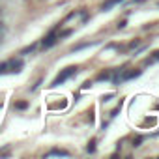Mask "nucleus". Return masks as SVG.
Here are the masks:
<instances>
[{
    "mask_svg": "<svg viewBox=\"0 0 159 159\" xmlns=\"http://www.w3.org/2000/svg\"><path fill=\"white\" fill-rule=\"evenodd\" d=\"M152 60H153V62H155V60H159V51H155V52H153V56H152Z\"/></svg>",
    "mask_w": 159,
    "mask_h": 159,
    "instance_id": "obj_14",
    "label": "nucleus"
},
{
    "mask_svg": "<svg viewBox=\"0 0 159 159\" xmlns=\"http://www.w3.org/2000/svg\"><path fill=\"white\" fill-rule=\"evenodd\" d=\"M142 73V69H131V71H125V73H122L120 77H118V81L120 83H124V81H129V79H135V77H139Z\"/></svg>",
    "mask_w": 159,
    "mask_h": 159,
    "instance_id": "obj_2",
    "label": "nucleus"
},
{
    "mask_svg": "<svg viewBox=\"0 0 159 159\" xmlns=\"http://www.w3.org/2000/svg\"><path fill=\"white\" fill-rule=\"evenodd\" d=\"M26 107H28L26 101H17V103H15V109H26Z\"/></svg>",
    "mask_w": 159,
    "mask_h": 159,
    "instance_id": "obj_9",
    "label": "nucleus"
},
{
    "mask_svg": "<svg viewBox=\"0 0 159 159\" xmlns=\"http://www.w3.org/2000/svg\"><path fill=\"white\" fill-rule=\"evenodd\" d=\"M118 2H124V0H107V2L101 6V10H103V11H109V10H111L112 6H116Z\"/></svg>",
    "mask_w": 159,
    "mask_h": 159,
    "instance_id": "obj_6",
    "label": "nucleus"
},
{
    "mask_svg": "<svg viewBox=\"0 0 159 159\" xmlns=\"http://www.w3.org/2000/svg\"><path fill=\"white\" fill-rule=\"evenodd\" d=\"M75 73H77V67H75V66H69V67L62 69V71L56 75V79L52 81V84H51V86H60L64 81H67V79H69V77H73Z\"/></svg>",
    "mask_w": 159,
    "mask_h": 159,
    "instance_id": "obj_1",
    "label": "nucleus"
},
{
    "mask_svg": "<svg viewBox=\"0 0 159 159\" xmlns=\"http://www.w3.org/2000/svg\"><path fill=\"white\" fill-rule=\"evenodd\" d=\"M8 69H10L11 73H19V71L23 69V60H10V62H8Z\"/></svg>",
    "mask_w": 159,
    "mask_h": 159,
    "instance_id": "obj_3",
    "label": "nucleus"
},
{
    "mask_svg": "<svg viewBox=\"0 0 159 159\" xmlns=\"http://www.w3.org/2000/svg\"><path fill=\"white\" fill-rule=\"evenodd\" d=\"M144 140V137H137L135 140H133V148H137V146H140V142Z\"/></svg>",
    "mask_w": 159,
    "mask_h": 159,
    "instance_id": "obj_10",
    "label": "nucleus"
},
{
    "mask_svg": "<svg viewBox=\"0 0 159 159\" xmlns=\"http://www.w3.org/2000/svg\"><path fill=\"white\" fill-rule=\"evenodd\" d=\"M139 45H140V41H139V39H135V41H131V43H129V49H135V47H139Z\"/></svg>",
    "mask_w": 159,
    "mask_h": 159,
    "instance_id": "obj_13",
    "label": "nucleus"
},
{
    "mask_svg": "<svg viewBox=\"0 0 159 159\" xmlns=\"http://www.w3.org/2000/svg\"><path fill=\"white\" fill-rule=\"evenodd\" d=\"M107 79H111V71H101L98 75V81H107Z\"/></svg>",
    "mask_w": 159,
    "mask_h": 159,
    "instance_id": "obj_7",
    "label": "nucleus"
},
{
    "mask_svg": "<svg viewBox=\"0 0 159 159\" xmlns=\"http://www.w3.org/2000/svg\"><path fill=\"white\" fill-rule=\"evenodd\" d=\"M94 144H96V140H92V142L88 144V148H86V150H88L90 153H92V152H96V146H94Z\"/></svg>",
    "mask_w": 159,
    "mask_h": 159,
    "instance_id": "obj_11",
    "label": "nucleus"
},
{
    "mask_svg": "<svg viewBox=\"0 0 159 159\" xmlns=\"http://www.w3.org/2000/svg\"><path fill=\"white\" fill-rule=\"evenodd\" d=\"M36 47H38V45H36V43H32V45H28L26 49H23V51H21V54H26V52H30V51H34Z\"/></svg>",
    "mask_w": 159,
    "mask_h": 159,
    "instance_id": "obj_8",
    "label": "nucleus"
},
{
    "mask_svg": "<svg viewBox=\"0 0 159 159\" xmlns=\"http://www.w3.org/2000/svg\"><path fill=\"white\" fill-rule=\"evenodd\" d=\"M51 155H60V157H67L69 155V152L67 150H58V148H54V150H51L45 157H51Z\"/></svg>",
    "mask_w": 159,
    "mask_h": 159,
    "instance_id": "obj_5",
    "label": "nucleus"
},
{
    "mask_svg": "<svg viewBox=\"0 0 159 159\" xmlns=\"http://www.w3.org/2000/svg\"><path fill=\"white\" fill-rule=\"evenodd\" d=\"M71 34V30H64V32H60V36H56V38H67Z\"/></svg>",
    "mask_w": 159,
    "mask_h": 159,
    "instance_id": "obj_12",
    "label": "nucleus"
},
{
    "mask_svg": "<svg viewBox=\"0 0 159 159\" xmlns=\"http://www.w3.org/2000/svg\"><path fill=\"white\" fill-rule=\"evenodd\" d=\"M56 39H58V38H56V34H54V32H51V34L43 39V47H45V49H47V47H52V45L56 43Z\"/></svg>",
    "mask_w": 159,
    "mask_h": 159,
    "instance_id": "obj_4",
    "label": "nucleus"
}]
</instances>
